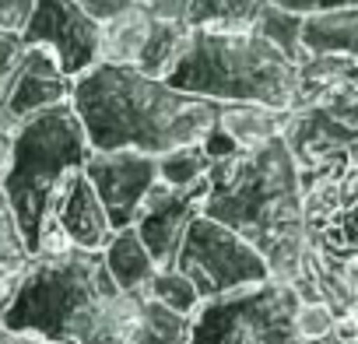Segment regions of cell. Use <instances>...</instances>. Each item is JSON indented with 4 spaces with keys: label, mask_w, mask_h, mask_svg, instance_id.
I'll list each match as a JSON object with an SVG mask.
<instances>
[{
    "label": "cell",
    "mask_w": 358,
    "mask_h": 344,
    "mask_svg": "<svg viewBox=\"0 0 358 344\" xmlns=\"http://www.w3.org/2000/svg\"><path fill=\"white\" fill-rule=\"evenodd\" d=\"M148 323V299L123 295L102 253L60 250L25 264L0 306V330L46 344H130Z\"/></svg>",
    "instance_id": "cell-1"
},
{
    "label": "cell",
    "mask_w": 358,
    "mask_h": 344,
    "mask_svg": "<svg viewBox=\"0 0 358 344\" xmlns=\"http://www.w3.org/2000/svg\"><path fill=\"white\" fill-rule=\"evenodd\" d=\"M204 218L243 236L267 264L271 281L295 285L306 260L299 165L281 137L211 162Z\"/></svg>",
    "instance_id": "cell-2"
},
{
    "label": "cell",
    "mask_w": 358,
    "mask_h": 344,
    "mask_svg": "<svg viewBox=\"0 0 358 344\" xmlns=\"http://www.w3.org/2000/svg\"><path fill=\"white\" fill-rule=\"evenodd\" d=\"M71 109L85 127L92 151H137L162 158L176 148L204 144L218 106L134 67H92L74 81Z\"/></svg>",
    "instance_id": "cell-3"
},
{
    "label": "cell",
    "mask_w": 358,
    "mask_h": 344,
    "mask_svg": "<svg viewBox=\"0 0 358 344\" xmlns=\"http://www.w3.org/2000/svg\"><path fill=\"white\" fill-rule=\"evenodd\" d=\"M165 85L215 106H264L292 113L299 99V67L257 32L218 36L190 29L187 53Z\"/></svg>",
    "instance_id": "cell-4"
},
{
    "label": "cell",
    "mask_w": 358,
    "mask_h": 344,
    "mask_svg": "<svg viewBox=\"0 0 358 344\" xmlns=\"http://www.w3.org/2000/svg\"><path fill=\"white\" fill-rule=\"evenodd\" d=\"M88 158L92 148L71 102L46 109L15 130V151L8 172L0 176V194H4V204L29 257H36L39 250L43 225L60 187L67 183L71 172L85 169Z\"/></svg>",
    "instance_id": "cell-5"
},
{
    "label": "cell",
    "mask_w": 358,
    "mask_h": 344,
    "mask_svg": "<svg viewBox=\"0 0 358 344\" xmlns=\"http://www.w3.org/2000/svg\"><path fill=\"white\" fill-rule=\"evenodd\" d=\"M299 306L295 288L278 281L208 299L190 316L187 344H302Z\"/></svg>",
    "instance_id": "cell-6"
},
{
    "label": "cell",
    "mask_w": 358,
    "mask_h": 344,
    "mask_svg": "<svg viewBox=\"0 0 358 344\" xmlns=\"http://www.w3.org/2000/svg\"><path fill=\"white\" fill-rule=\"evenodd\" d=\"M172 271H179L197 288L201 302L271 281L264 257L243 236H236L232 229H225L204 215L194 218V225L187 229Z\"/></svg>",
    "instance_id": "cell-7"
},
{
    "label": "cell",
    "mask_w": 358,
    "mask_h": 344,
    "mask_svg": "<svg viewBox=\"0 0 358 344\" xmlns=\"http://www.w3.org/2000/svg\"><path fill=\"white\" fill-rule=\"evenodd\" d=\"M99 32L102 25L85 15L74 0H36V11L22 29V43L50 50L60 71L78 81L81 74L99 67Z\"/></svg>",
    "instance_id": "cell-8"
},
{
    "label": "cell",
    "mask_w": 358,
    "mask_h": 344,
    "mask_svg": "<svg viewBox=\"0 0 358 344\" xmlns=\"http://www.w3.org/2000/svg\"><path fill=\"white\" fill-rule=\"evenodd\" d=\"M85 180L92 183L109 229L123 232L134 229L141 204L158 183V158L137 151H92V158L85 162Z\"/></svg>",
    "instance_id": "cell-9"
},
{
    "label": "cell",
    "mask_w": 358,
    "mask_h": 344,
    "mask_svg": "<svg viewBox=\"0 0 358 344\" xmlns=\"http://www.w3.org/2000/svg\"><path fill=\"white\" fill-rule=\"evenodd\" d=\"M113 239L109 218L92 190V183L85 180V169L71 172L67 183L60 187L46 225H43V239L36 257L43 253H60V250H81V253H102Z\"/></svg>",
    "instance_id": "cell-10"
},
{
    "label": "cell",
    "mask_w": 358,
    "mask_h": 344,
    "mask_svg": "<svg viewBox=\"0 0 358 344\" xmlns=\"http://www.w3.org/2000/svg\"><path fill=\"white\" fill-rule=\"evenodd\" d=\"M204 197H208V180L194 183V187H183V190L165 187V183L151 187L148 201L137 211L134 232L144 243V250H148V257L155 260L158 271H172L187 229L204 211Z\"/></svg>",
    "instance_id": "cell-11"
},
{
    "label": "cell",
    "mask_w": 358,
    "mask_h": 344,
    "mask_svg": "<svg viewBox=\"0 0 358 344\" xmlns=\"http://www.w3.org/2000/svg\"><path fill=\"white\" fill-rule=\"evenodd\" d=\"M71 92H74V81L60 71L57 57L43 46H25L15 74L0 92V123H4V130H18L25 120L46 109L67 106Z\"/></svg>",
    "instance_id": "cell-12"
},
{
    "label": "cell",
    "mask_w": 358,
    "mask_h": 344,
    "mask_svg": "<svg viewBox=\"0 0 358 344\" xmlns=\"http://www.w3.org/2000/svg\"><path fill=\"white\" fill-rule=\"evenodd\" d=\"M285 120H288V113H274L264 106H218V116L204 141V151L211 162H218L232 151L260 148V144L281 137Z\"/></svg>",
    "instance_id": "cell-13"
},
{
    "label": "cell",
    "mask_w": 358,
    "mask_h": 344,
    "mask_svg": "<svg viewBox=\"0 0 358 344\" xmlns=\"http://www.w3.org/2000/svg\"><path fill=\"white\" fill-rule=\"evenodd\" d=\"M102 260H106V271H109L113 285H116L123 295L148 299V285H151V278L158 274V267H155V260L148 257V250H144V243L137 239L134 229L113 232L109 246L102 250Z\"/></svg>",
    "instance_id": "cell-14"
},
{
    "label": "cell",
    "mask_w": 358,
    "mask_h": 344,
    "mask_svg": "<svg viewBox=\"0 0 358 344\" xmlns=\"http://www.w3.org/2000/svg\"><path fill=\"white\" fill-rule=\"evenodd\" d=\"M302 50H306V57H344V60L358 64V8L306 18Z\"/></svg>",
    "instance_id": "cell-15"
},
{
    "label": "cell",
    "mask_w": 358,
    "mask_h": 344,
    "mask_svg": "<svg viewBox=\"0 0 358 344\" xmlns=\"http://www.w3.org/2000/svg\"><path fill=\"white\" fill-rule=\"evenodd\" d=\"M148 25H151V15L134 4L127 11H120L116 18L102 22V32H99V64L106 67H134L141 50H144V39H148Z\"/></svg>",
    "instance_id": "cell-16"
},
{
    "label": "cell",
    "mask_w": 358,
    "mask_h": 344,
    "mask_svg": "<svg viewBox=\"0 0 358 344\" xmlns=\"http://www.w3.org/2000/svg\"><path fill=\"white\" fill-rule=\"evenodd\" d=\"M264 8H267V0H190L187 29L218 32V36H243V32H253Z\"/></svg>",
    "instance_id": "cell-17"
},
{
    "label": "cell",
    "mask_w": 358,
    "mask_h": 344,
    "mask_svg": "<svg viewBox=\"0 0 358 344\" xmlns=\"http://www.w3.org/2000/svg\"><path fill=\"white\" fill-rule=\"evenodd\" d=\"M187 43H190V29H187L183 22H162V18H151V25H148V39H144V50H141L134 71H141L144 78L165 81V78L176 71V64L183 60Z\"/></svg>",
    "instance_id": "cell-18"
},
{
    "label": "cell",
    "mask_w": 358,
    "mask_h": 344,
    "mask_svg": "<svg viewBox=\"0 0 358 344\" xmlns=\"http://www.w3.org/2000/svg\"><path fill=\"white\" fill-rule=\"evenodd\" d=\"M302 25H306L302 15H292V11H281V8L267 4L264 15L257 18L253 32H257L264 43H271L285 60H292V64L299 67V64L306 60V50H302Z\"/></svg>",
    "instance_id": "cell-19"
},
{
    "label": "cell",
    "mask_w": 358,
    "mask_h": 344,
    "mask_svg": "<svg viewBox=\"0 0 358 344\" xmlns=\"http://www.w3.org/2000/svg\"><path fill=\"white\" fill-rule=\"evenodd\" d=\"M187 330H190V320L172 316V313H165L162 306L148 302V323H144V330H141L130 344H187ZM0 344H46V341L0 330Z\"/></svg>",
    "instance_id": "cell-20"
},
{
    "label": "cell",
    "mask_w": 358,
    "mask_h": 344,
    "mask_svg": "<svg viewBox=\"0 0 358 344\" xmlns=\"http://www.w3.org/2000/svg\"><path fill=\"white\" fill-rule=\"evenodd\" d=\"M211 172V158L204 151V144H190V148H176L169 155L158 158V183L165 187H194V183H204Z\"/></svg>",
    "instance_id": "cell-21"
},
{
    "label": "cell",
    "mask_w": 358,
    "mask_h": 344,
    "mask_svg": "<svg viewBox=\"0 0 358 344\" xmlns=\"http://www.w3.org/2000/svg\"><path fill=\"white\" fill-rule=\"evenodd\" d=\"M148 302L162 306V309L172 313V316L190 320V316L197 313V306H201V295H197V288H194L183 274H179V271H158V274L151 278V285H148Z\"/></svg>",
    "instance_id": "cell-22"
},
{
    "label": "cell",
    "mask_w": 358,
    "mask_h": 344,
    "mask_svg": "<svg viewBox=\"0 0 358 344\" xmlns=\"http://www.w3.org/2000/svg\"><path fill=\"white\" fill-rule=\"evenodd\" d=\"M29 260L32 257H29V250H25V243H22L15 222H11V211L4 204V194H0V306H4L11 285L18 281V274L25 271Z\"/></svg>",
    "instance_id": "cell-23"
},
{
    "label": "cell",
    "mask_w": 358,
    "mask_h": 344,
    "mask_svg": "<svg viewBox=\"0 0 358 344\" xmlns=\"http://www.w3.org/2000/svg\"><path fill=\"white\" fill-rule=\"evenodd\" d=\"M334 313L323 306V302H302L299 306V334H302V344L306 341H323L330 337L334 330Z\"/></svg>",
    "instance_id": "cell-24"
},
{
    "label": "cell",
    "mask_w": 358,
    "mask_h": 344,
    "mask_svg": "<svg viewBox=\"0 0 358 344\" xmlns=\"http://www.w3.org/2000/svg\"><path fill=\"white\" fill-rule=\"evenodd\" d=\"M267 4L302 15V18H313V15H330V11H355L358 0H267Z\"/></svg>",
    "instance_id": "cell-25"
},
{
    "label": "cell",
    "mask_w": 358,
    "mask_h": 344,
    "mask_svg": "<svg viewBox=\"0 0 358 344\" xmlns=\"http://www.w3.org/2000/svg\"><path fill=\"white\" fill-rule=\"evenodd\" d=\"M32 11H36V0H0V29L22 36Z\"/></svg>",
    "instance_id": "cell-26"
},
{
    "label": "cell",
    "mask_w": 358,
    "mask_h": 344,
    "mask_svg": "<svg viewBox=\"0 0 358 344\" xmlns=\"http://www.w3.org/2000/svg\"><path fill=\"white\" fill-rule=\"evenodd\" d=\"M22 53H25L22 36H15V32H4V29H0V92H4L8 78L15 74V67H18Z\"/></svg>",
    "instance_id": "cell-27"
},
{
    "label": "cell",
    "mask_w": 358,
    "mask_h": 344,
    "mask_svg": "<svg viewBox=\"0 0 358 344\" xmlns=\"http://www.w3.org/2000/svg\"><path fill=\"white\" fill-rule=\"evenodd\" d=\"M137 4H141L151 18L183 22V25H187V8H190V0H137Z\"/></svg>",
    "instance_id": "cell-28"
},
{
    "label": "cell",
    "mask_w": 358,
    "mask_h": 344,
    "mask_svg": "<svg viewBox=\"0 0 358 344\" xmlns=\"http://www.w3.org/2000/svg\"><path fill=\"white\" fill-rule=\"evenodd\" d=\"M74 4L85 11V15H92L99 25L102 22H109V18H116L120 11H127V8H134L137 0H74Z\"/></svg>",
    "instance_id": "cell-29"
},
{
    "label": "cell",
    "mask_w": 358,
    "mask_h": 344,
    "mask_svg": "<svg viewBox=\"0 0 358 344\" xmlns=\"http://www.w3.org/2000/svg\"><path fill=\"white\" fill-rule=\"evenodd\" d=\"M11 151H15V130H0V176L11 165Z\"/></svg>",
    "instance_id": "cell-30"
},
{
    "label": "cell",
    "mask_w": 358,
    "mask_h": 344,
    "mask_svg": "<svg viewBox=\"0 0 358 344\" xmlns=\"http://www.w3.org/2000/svg\"><path fill=\"white\" fill-rule=\"evenodd\" d=\"M306 344H344V341H337V337H323V341H306Z\"/></svg>",
    "instance_id": "cell-31"
},
{
    "label": "cell",
    "mask_w": 358,
    "mask_h": 344,
    "mask_svg": "<svg viewBox=\"0 0 358 344\" xmlns=\"http://www.w3.org/2000/svg\"><path fill=\"white\" fill-rule=\"evenodd\" d=\"M0 130H4V123H0Z\"/></svg>",
    "instance_id": "cell-32"
}]
</instances>
